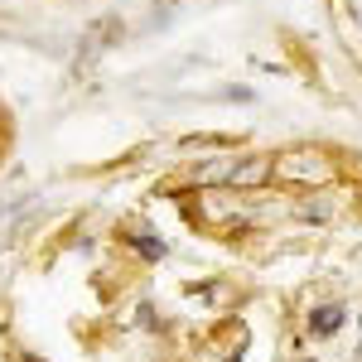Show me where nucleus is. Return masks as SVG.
<instances>
[{
    "instance_id": "f257e3e1",
    "label": "nucleus",
    "mask_w": 362,
    "mask_h": 362,
    "mask_svg": "<svg viewBox=\"0 0 362 362\" xmlns=\"http://www.w3.org/2000/svg\"><path fill=\"white\" fill-rule=\"evenodd\" d=\"M276 174H285V179H324L329 165H324V155H314V150H290V155L276 160Z\"/></svg>"
},
{
    "instance_id": "f03ea898",
    "label": "nucleus",
    "mask_w": 362,
    "mask_h": 362,
    "mask_svg": "<svg viewBox=\"0 0 362 362\" xmlns=\"http://www.w3.org/2000/svg\"><path fill=\"white\" fill-rule=\"evenodd\" d=\"M338 324H343V305H319L309 314V329H314V334H334Z\"/></svg>"
},
{
    "instance_id": "7ed1b4c3",
    "label": "nucleus",
    "mask_w": 362,
    "mask_h": 362,
    "mask_svg": "<svg viewBox=\"0 0 362 362\" xmlns=\"http://www.w3.org/2000/svg\"><path fill=\"white\" fill-rule=\"evenodd\" d=\"M140 256H150V261H155V256H165V242H155V237H140Z\"/></svg>"
},
{
    "instance_id": "20e7f679",
    "label": "nucleus",
    "mask_w": 362,
    "mask_h": 362,
    "mask_svg": "<svg viewBox=\"0 0 362 362\" xmlns=\"http://www.w3.org/2000/svg\"><path fill=\"white\" fill-rule=\"evenodd\" d=\"M353 15H358V25H362V0H353Z\"/></svg>"
}]
</instances>
